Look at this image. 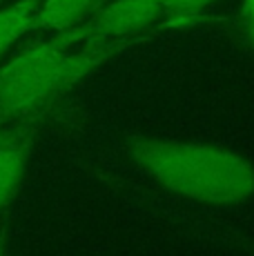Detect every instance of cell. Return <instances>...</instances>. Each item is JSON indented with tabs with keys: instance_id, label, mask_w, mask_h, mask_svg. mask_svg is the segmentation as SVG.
<instances>
[{
	"instance_id": "obj_1",
	"label": "cell",
	"mask_w": 254,
	"mask_h": 256,
	"mask_svg": "<svg viewBox=\"0 0 254 256\" xmlns=\"http://www.w3.org/2000/svg\"><path fill=\"white\" fill-rule=\"evenodd\" d=\"M136 163L172 192L203 203H236L254 192V170L241 156L210 145L143 140Z\"/></svg>"
},
{
	"instance_id": "obj_2",
	"label": "cell",
	"mask_w": 254,
	"mask_h": 256,
	"mask_svg": "<svg viewBox=\"0 0 254 256\" xmlns=\"http://www.w3.org/2000/svg\"><path fill=\"white\" fill-rule=\"evenodd\" d=\"M74 40L67 32L27 47L0 67V122L25 116H40L65 87L85 76L96 60L90 49L72 52Z\"/></svg>"
},
{
	"instance_id": "obj_3",
	"label": "cell",
	"mask_w": 254,
	"mask_h": 256,
	"mask_svg": "<svg viewBox=\"0 0 254 256\" xmlns=\"http://www.w3.org/2000/svg\"><path fill=\"white\" fill-rule=\"evenodd\" d=\"M163 16L170 14L160 0H110L92 16V20L67 34L74 42L82 40L87 47H102L116 38L143 32Z\"/></svg>"
},
{
	"instance_id": "obj_4",
	"label": "cell",
	"mask_w": 254,
	"mask_h": 256,
	"mask_svg": "<svg viewBox=\"0 0 254 256\" xmlns=\"http://www.w3.org/2000/svg\"><path fill=\"white\" fill-rule=\"evenodd\" d=\"M38 116L14 118L2 125L0 134V212L14 198L22 180L34 142V120Z\"/></svg>"
},
{
	"instance_id": "obj_5",
	"label": "cell",
	"mask_w": 254,
	"mask_h": 256,
	"mask_svg": "<svg viewBox=\"0 0 254 256\" xmlns=\"http://www.w3.org/2000/svg\"><path fill=\"white\" fill-rule=\"evenodd\" d=\"M42 0H16L0 9V58L27 32L38 27Z\"/></svg>"
},
{
	"instance_id": "obj_6",
	"label": "cell",
	"mask_w": 254,
	"mask_h": 256,
	"mask_svg": "<svg viewBox=\"0 0 254 256\" xmlns=\"http://www.w3.org/2000/svg\"><path fill=\"white\" fill-rule=\"evenodd\" d=\"M98 0H42L38 27L52 29V32H70L74 29Z\"/></svg>"
},
{
	"instance_id": "obj_7",
	"label": "cell",
	"mask_w": 254,
	"mask_h": 256,
	"mask_svg": "<svg viewBox=\"0 0 254 256\" xmlns=\"http://www.w3.org/2000/svg\"><path fill=\"white\" fill-rule=\"evenodd\" d=\"M168 9V14H192L196 9L208 7L214 0H160Z\"/></svg>"
},
{
	"instance_id": "obj_8",
	"label": "cell",
	"mask_w": 254,
	"mask_h": 256,
	"mask_svg": "<svg viewBox=\"0 0 254 256\" xmlns=\"http://www.w3.org/2000/svg\"><path fill=\"white\" fill-rule=\"evenodd\" d=\"M246 14L250 16L252 27H254V0H246Z\"/></svg>"
},
{
	"instance_id": "obj_9",
	"label": "cell",
	"mask_w": 254,
	"mask_h": 256,
	"mask_svg": "<svg viewBox=\"0 0 254 256\" xmlns=\"http://www.w3.org/2000/svg\"><path fill=\"white\" fill-rule=\"evenodd\" d=\"M0 256H7V248H4V240L0 238Z\"/></svg>"
}]
</instances>
